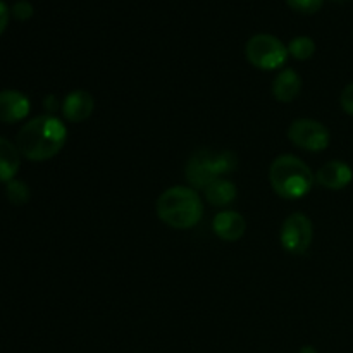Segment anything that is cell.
I'll return each instance as SVG.
<instances>
[{
	"instance_id": "5",
	"label": "cell",
	"mask_w": 353,
	"mask_h": 353,
	"mask_svg": "<svg viewBox=\"0 0 353 353\" xmlns=\"http://www.w3.org/2000/svg\"><path fill=\"white\" fill-rule=\"evenodd\" d=\"M245 55L254 68L262 71H274L281 68L288 59V47L272 34L259 33L247 41Z\"/></svg>"
},
{
	"instance_id": "11",
	"label": "cell",
	"mask_w": 353,
	"mask_h": 353,
	"mask_svg": "<svg viewBox=\"0 0 353 353\" xmlns=\"http://www.w3.org/2000/svg\"><path fill=\"white\" fill-rule=\"evenodd\" d=\"M214 233L224 241H238L243 238L245 231H247V221L243 219L240 212L234 210H224L214 217Z\"/></svg>"
},
{
	"instance_id": "1",
	"label": "cell",
	"mask_w": 353,
	"mask_h": 353,
	"mask_svg": "<svg viewBox=\"0 0 353 353\" xmlns=\"http://www.w3.org/2000/svg\"><path fill=\"white\" fill-rule=\"evenodd\" d=\"M68 130L55 116L45 114L31 119L19 130L16 147L21 155L34 162L48 161L64 148Z\"/></svg>"
},
{
	"instance_id": "17",
	"label": "cell",
	"mask_w": 353,
	"mask_h": 353,
	"mask_svg": "<svg viewBox=\"0 0 353 353\" xmlns=\"http://www.w3.org/2000/svg\"><path fill=\"white\" fill-rule=\"evenodd\" d=\"M286 3L296 12L316 14L317 10H321L324 0H286Z\"/></svg>"
},
{
	"instance_id": "21",
	"label": "cell",
	"mask_w": 353,
	"mask_h": 353,
	"mask_svg": "<svg viewBox=\"0 0 353 353\" xmlns=\"http://www.w3.org/2000/svg\"><path fill=\"white\" fill-rule=\"evenodd\" d=\"M45 107H47V110H55V109H57V102H55L54 95H48L47 99H45Z\"/></svg>"
},
{
	"instance_id": "20",
	"label": "cell",
	"mask_w": 353,
	"mask_h": 353,
	"mask_svg": "<svg viewBox=\"0 0 353 353\" xmlns=\"http://www.w3.org/2000/svg\"><path fill=\"white\" fill-rule=\"evenodd\" d=\"M9 17H10L9 7L6 6V2H2V0H0V34L6 31L7 24H9Z\"/></svg>"
},
{
	"instance_id": "14",
	"label": "cell",
	"mask_w": 353,
	"mask_h": 353,
	"mask_svg": "<svg viewBox=\"0 0 353 353\" xmlns=\"http://www.w3.org/2000/svg\"><path fill=\"white\" fill-rule=\"evenodd\" d=\"M205 199L210 205H230L236 199V186L230 179H216L205 188Z\"/></svg>"
},
{
	"instance_id": "23",
	"label": "cell",
	"mask_w": 353,
	"mask_h": 353,
	"mask_svg": "<svg viewBox=\"0 0 353 353\" xmlns=\"http://www.w3.org/2000/svg\"><path fill=\"white\" fill-rule=\"evenodd\" d=\"M333 2H347V0H333Z\"/></svg>"
},
{
	"instance_id": "13",
	"label": "cell",
	"mask_w": 353,
	"mask_h": 353,
	"mask_svg": "<svg viewBox=\"0 0 353 353\" xmlns=\"http://www.w3.org/2000/svg\"><path fill=\"white\" fill-rule=\"evenodd\" d=\"M21 168V154L14 143L0 138V183H9L16 178Z\"/></svg>"
},
{
	"instance_id": "2",
	"label": "cell",
	"mask_w": 353,
	"mask_h": 353,
	"mask_svg": "<svg viewBox=\"0 0 353 353\" xmlns=\"http://www.w3.org/2000/svg\"><path fill=\"white\" fill-rule=\"evenodd\" d=\"M159 219L174 230H190L203 216V203L199 193L188 186H172L157 199Z\"/></svg>"
},
{
	"instance_id": "10",
	"label": "cell",
	"mask_w": 353,
	"mask_h": 353,
	"mask_svg": "<svg viewBox=\"0 0 353 353\" xmlns=\"http://www.w3.org/2000/svg\"><path fill=\"white\" fill-rule=\"evenodd\" d=\"M95 109V100L86 90H74L62 102V114L71 123H83Z\"/></svg>"
},
{
	"instance_id": "18",
	"label": "cell",
	"mask_w": 353,
	"mask_h": 353,
	"mask_svg": "<svg viewBox=\"0 0 353 353\" xmlns=\"http://www.w3.org/2000/svg\"><path fill=\"white\" fill-rule=\"evenodd\" d=\"M34 9L28 0H17L12 6V16L16 17L17 21H28L31 16H33Z\"/></svg>"
},
{
	"instance_id": "4",
	"label": "cell",
	"mask_w": 353,
	"mask_h": 353,
	"mask_svg": "<svg viewBox=\"0 0 353 353\" xmlns=\"http://www.w3.org/2000/svg\"><path fill=\"white\" fill-rule=\"evenodd\" d=\"M238 168V157L230 150L214 154L210 150H199L192 155L185 169V176L193 188L205 190L219 176L230 174Z\"/></svg>"
},
{
	"instance_id": "12",
	"label": "cell",
	"mask_w": 353,
	"mask_h": 353,
	"mask_svg": "<svg viewBox=\"0 0 353 353\" xmlns=\"http://www.w3.org/2000/svg\"><path fill=\"white\" fill-rule=\"evenodd\" d=\"M300 90H302V79L296 74L293 69H285L279 72L272 85V95L279 102H292L299 97Z\"/></svg>"
},
{
	"instance_id": "19",
	"label": "cell",
	"mask_w": 353,
	"mask_h": 353,
	"mask_svg": "<svg viewBox=\"0 0 353 353\" xmlns=\"http://www.w3.org/2000/svg\"><path fill=\"white\" fill-rule=\"evenodd\" d=\"M340 103H341V109H343L345 112L353 116V83H350L348 86H345V90L341 92Z\"/></svg>"
},
{
	"instance_id": "22",
	"label": "cell",
	"mask_w": 353,
	"mask_h": 353,
	"mask_svg": "<svg viewBox=\"0 0 353 353\" xmlns=\"http://www.w3.org/2000/svg\"><path fill=\"white\" fill-rule=\"evenodd\" d=\"M299 353H319L316 350V348L314 347H310V345H307V347H302L300 348V352Z\"/></svg>"
},
{
	"instance_id": "7",
	"label": "cell",
	"mask_w": 353,
	"mask_h": 353,
	"mask_svg": "<svg viewBox=\"0 0 353 353\" xmlns=\"http://www.w3.org/2000/svg\"><path fill=\"white\" fill-rule=\"evenodd\" d=\"M314 240L312 221L302 212H295L286 217L281 228V245L293 255H302L309 250Z\"/></svg>"
},
{
	"instance_id": "6",
	"label": "cell",
	"mask_w": 353,
	"mask_h": 353,
	"mask_svg": "<svg viewBox=\"0 0 353 353\" xmlns=\"http://www.w3.org/2000/svg\"><path fill=\"white\" fill-rule=\"evenodd\" d=\"M288 138L295 147L307 152H323L330 147V130L314 119H296L288 128Z\"/></svg>"
},
{
	"instance_id": "9",
	"label": "cell",
	"mask_w": 353,
	"mask_h": 353,
	"mask_svg": "<svg viewBox=\"0 0 353 353\" xmlns=\"http://www.w3.org/2000/svg\"><path fill=\"white\" fill-rule=\"evenodd\" d=\"M30 100L17 90L0 92V121L7 124L23 121L30 114Z\"/></svg>"
},
{
	"instance_id": "3",
	"label": "cell",
	"mask_w": 353,
	"mask_h": 353,
	"mask_svg": "<svg viewBox=\"0 0 353 353\" xmlns=\"http://www.w3.org/2000/svg\"><path fill=\"white\" fill-rule=\"evenodd\" d=\"M269 181L272 190L286 200L305 196L316 183L312 169L295 155H279L269 169Z\"/></svg>"
},
{
	"instance_id": "8",
	"label": "cell",
	"mask_w": 353,
	"mask_h": 353,
	"mask_svg": "<svg viewBox=\"0 0 353 353\" xmlns=\"http://www.w3.org/2000/svg\"><path fill=\"white\" fill-rule=\"evenodd\" d=\"M353 179V171L347 162L341 161H331L327 164H324L323 168L317 171L316 181L319 183L323 188L333 190V192H338V190L347 188Z\"/></svg>"
},
{
	"instance_id": "15",
	"label": "cell",
	"mask_w": 353,
	"mask_h": 353,
	"mask_svg": "<svg viewBox=\"0 0 353 353\" xmlns=\"http://www.w3.org/2000/svg\"><path fill=\"white\" fill-rule=\"evenodd\" d=\"M288 52L296 61H307L316 54V43L309 37H296L290 41Z\"/></svg>"
},
{
	"instance_id": "16",
	"label": "cell",
	"mask_w": 353,
	"mask_h": 353,
	"mask_svg": "<svg viewBox=\"0 0 353 353\" xmlns=\"http://www.w3.org/2000/svg\"><path fill=\"white\" fill-rule=\"evenodd\" d=\"M7 200H9L12 205H24V203L30 200V188H28L26 183L17 181V179H12V181L7 183Z\"/></svg>"
}]
</instances>
